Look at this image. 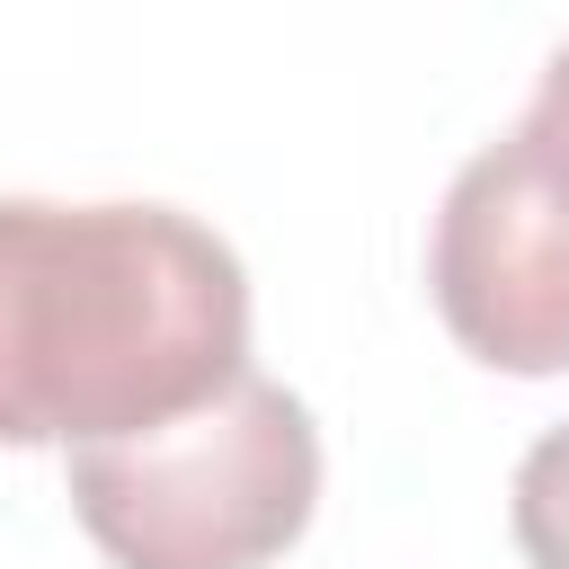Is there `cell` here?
Instances as JSON below:
<instances>
[{
	"label": "cell",
	"mask_w": 569,
	"mask_h": 569,
	"mask_svg": "<svg viewBox=\"0 0 569 569\" xmlns=\"http://www.w3.org/2000/svg\"><path fill=\"white\" fill-rule=\"evenodd\" d=\"M311 498L320 427L267 373L178 427L71 453V516L116 569H267L302 542Z\"/></svg>",
	"instance_id": "cell-2"
},
{
	"label": "cell",
	"mask_w": 569,
	"mask_h": 569,
	"mask_svg": "<svg viewBox=\"0 0 569 569\" xmlns=\"http://www.w3.org/2000/svg\"><path fill=\"white\" fill-rule=\"evenodd\" d=\"M249 373V276L178 204L0 196V445H124Z\"/></svg>",
	"instance_id": "cell-1"
},
{
	"label": "cell",
	"mask_w": 569,
	"mask_h": 569,
	"mask_svg": "<svg viewBox=\"0 0 569 569\" xmlns=\"http://www.w3.org/2000/svg\"><path fill=\"white\" fill-rule=\"evenodd\" d=\"M445 329L498 373H569V124L525 107L480 142L427 240Z\"/></svg>",
	"instance_id": "cell-3"
},
{
	"label": "cell",
	"mask_w": 569,
	"mask_h": 569,
	"mask_svg": "<svg viewBox=\"0 0 569 569\" xmlns=\"http://www.w3.org/2000/svg\"><path fill=\"white\" fill-rule=\"evenodd\" d=\"M533 107L569 124V44H551V62H542V80H533Z\"/></svg>",
	"instance_id": "cell-5"
},
{
	"label": "cell",
	"mask_w": 569,
	"mask_h": 569,
	"mask_svg": "<svg viewBox=\"0 0 569 569\" xmlns=\"http://www.w3.org/2000/svg\"><path fill=\"white\" fill-rule=\"evenodd\" d=\"M507 525H516V551H525L533 569H569V418L525 445Z\"/></svg>",
	"instance_id": "cell-4"
}]
</instances>
